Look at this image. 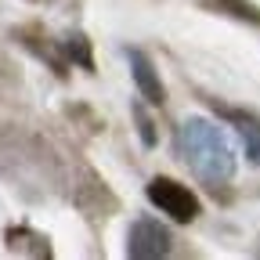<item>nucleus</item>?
Listing matches in <instances>:
<instances>
[{
    "label": "nucleus",
    "mask_w": 260,
    "mask_h": 260,
    "mask_svg": "<svg viewBox=\"0 0 260 260\" xmlns=\"http://www.w3.org/2000/svg\"><path fill=\"white\" fill-rule=\"evenodd\" d=\"M148 199L162 210V213H170L174 220H191L195 213H199V199L184 188V184H177V181H167V177H155L152 184H148Z\"/></svg>",
    "instance_id": "nucleus-1"
},
{
    "label": "nucleus",
    "mask_w": 260,
    "mask_h": 260,
    "mask_svg": "<svg viewBox=\"0 0 260 260\" xmlns=\"http://www.w3.org/2000/svg\"><path fill=\"white\" fill-rule=\"evenodd\" d=\"M130 253L134 256H167L170 253V235L155 220H138L130 228Z\"/></svg>",
    "instance_id": "nucleus-2"
},
{
    "label": "nucleus",
    "mask_w": 260,
    "mask_h": 260,
    "mask_svg": "<svg viewBox=\"0 0 260 260\" xmlns=\"http://www.w3.org/2000/svg\"><path fill=\"white\" fill-rule=\"evenodd\" d=\"M130 65H134V83H138V90L148 98L152 105H162L167 98H162V83H159V76H155V69H152V61L145 58V54H138V51H130Z\"/></svg>",
    "instance_id": "nucleus-3"
},
{
    "label": "nucleus",
    "mask_w": 260,
    "mask_h": 260,
    "mask_svg": "<svg viewBox=\"0 0 260 260\" xmlns=\"http://www.w3.org/2000/svg\"><path fill=\"white\" fill-rule=\"evenodd\" d=\"M232 119H235V126H239V134H242V141H246V152H249V159L260 167V119H253V116H242V112H232Z\"/></svg>",
    "instance_id": "nucleus-4"
}]
</instances>
